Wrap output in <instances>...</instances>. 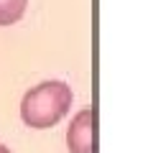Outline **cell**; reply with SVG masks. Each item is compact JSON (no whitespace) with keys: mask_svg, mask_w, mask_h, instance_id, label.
Returning a JSON list of instances; mask_svg holds the SVG:
<instances>
[{"mask_svg":"<svg viewBox=\"0 0 153 153\" xmlns=\"http://www.w3.org/2000/svg\"><path fill=\"white\" fill-rule=\"evenodd\" d=\"M100 123H97V107H84L74 115V120L66 133L69 153H97L100 148Z\"/></svg>","mask_w":153,"mask_h":153,"instance_id":"7a4b0ae2","label":"cell"},{"mask_svg":"<svg viewBox=\"0 0 153 153\" xmlns=\"http://www.w3.org/2000/svg\"><path fill=\"white\" fill-rule=\"evenodd\" d=\"M69 107H71V89L59 79H49L23 94L21 117L28 128L44 130V128L56 125L69 112Z\"/></svg>","mask_w":153,"mask_h":153,"instance_id":"6da1fadb","label":"cell"},{"mask_svg":"<svg viewBox=\"0 0 153 153\" xmlns=\"http://www.w3.org/2000/svg\"><path fill=\"white\" fill-rule=\"evenodd\" d=\"M0 153H10V151H8V148H5V146H0Z\"/></svg>","mask_w":153,"mask_h":153,"instance_id":"277c9868","label":"cell"},{"mask_svg":"<svg viewBox=\"0 0 153 153\" xmlns=\"http://www.w3.org/2000/svg\"><path fill=\"white\" fill-rule=\"evenodd\" d=\"M28 0H0V26H13L26 13Z\"/></svg>","mask_w":153,"mask_h":153,"instance_id":"3957f363","label":"cell"}]
</instances>
